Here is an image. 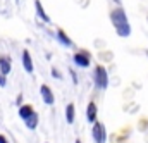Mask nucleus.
I'll return each mask as SVG.
<instances>
[{"label": "nucleus", "instance_id": "15", "mask_svg": "<svg viewBox=\"0 0 148 143\" xmlns=\"http://www.w3.org/2000/svg\"><path fill=\"white\" fill-rule=\"evenodd\" d=\"M52 76H53V78H57V79L60 78V74H59V71H57V69H52Z\"/></svg>", "mask_w": 148, "mask_h": 143}, {"label": "nucleus", "instance_id": "2", "mask_svg": "<svg viewBox=\"0 0 148 143\" xmlns=\"http://www.w3.org/2000/svg\"><path fill=\"white\" fill-rule=\"evenodd\" d=\"M93 78H95V86L98 90H105L109 86V74H107V69L103 66H97L95 67Z\"/></svg>", "mask_w": 148, "mask_h": 143}, {"label": "nucleus", "instance_id": "5", "mask_svg": "<svg viewBox=\"0 0 148 143\" xmlns=\"http://www.w3.org/2000/svg\"><path fill=\"white\" fill-rule=\"evenodd\" d=\"M74 64H77L79 67H88L90 66V55L88 54H84V52H77V54H74Z\"/></svg>", "mask_w": 148, "mask_h": 143}, {"label": "nucleus", "instance_id": "6", "mask_svg": "<svg viewBox=\"0 0 148 143\" xmlns=\"http://www.w3.org/2000/svg\"><path fill=\"white\" fill-rule=\"evenodd\" d=\"M86 119L88 122H97V105L93 102H90L86 107Z\"/></svg>", "mask_w": 148, "mask_h": 143}, {"label": "nucleus", "instance_id": "9", "mask_svg": "<svg viewBox=\"0 0 148 143\" xmlns=\"http://www.w3.org/2000/svg\"><path fill=\"white\" fill-rule=\"evenodd\" d=\"M0 72L5 76L10 72V59L9 57H0Z\"/></svg>", "mask_w": 148, "mask_h": 143}, {"label": "nucleus", "instance_id": "14", "mask_svg": "<svg viewBox=\"0 0 148 143\" xmlns=\"http://www.w3.org/2000/svg\"><path fill=\"white\" fill-rule=\"evenodd\" d=\"M5 85H7V79H5V74H2V72H0V86L3 88Z\"/></svg>", "mask_w": 148, "mask_h": 143}, {"label": "nucleus", "instance_id": "17", "mask_svg": "<svg viewBox=\"0 0 148 143\" xmlns=\"http://www.w3.org/2000/svg\"><path fill=\"white\" fill-rule=\"evenodd\" d=\"M76 143H81V140H76Z\"/></svg>", "mask_w": 148, "mask_h": 143}, {"label": "nucleus", "instance_id": "4", "mask_svg": "<svg viewBox=\"0 0 148 143\" xmlns=\"http://www.w3.org/2000/svg\"><path fill=\"white\" fill-rule=\"evenodd\" d=\"M40 93H41V98H43V102H45L47 105H52V104L55 102V97H53L52 90H50L47 85H41V88H40Z\"/></svg>", "mask_w": 148, "mask_h": 143}, {"label": "nucleus", "instance_id": "12", "mask_svg": "<svg viewBox=\"0 0 148 143\" xmlns=\"http://www.w3.org/2000/svg\"><path fill=\"white\" fill-rule=\"evenodd\" d=\"M24 122H26V128H28V129H35V128L38 126V114L36 112H33Z\"/></svg>", "mask_w": 148, "mask_h": 143}, {"label": "nucleus", "instance_id": "7", "mask_svg": "<svg viewBox=\"0 0 148 143\" xmlns=\"http://www.w3.org/2000/svg\"><path fill=\"white\" fill-rule=\"evenodd\" d=\"M23 66H24V71L26 72H33V60H31V57H29V52L28 50H24L23 52Z\"/></svg>", "mask_w": 148, "mask_h": 143}, {"label": "nucleus", "instance_id": "13", "mask_svg": "<svg viewBox=\"0 0 148 143\" xmlns=\"http://www.w3.org/2000/svg\"><path fill=\"white\" fill-rule=\"evenodd\" d=\"M74 114H76L74 104H67V107H66V119H67V124H73L74 122Z\"/></svg>", "mask_w": 148, "mask_h": 143}, {"label": "nucleus", "instance_id": "1", "mask_svg": "<svg viewBox=\"0 0 148 143\" xmlns=\"http://www.w3.org/2000/svg\"><path fill=\"white\" fill-rule=\"evenodd\" d=\"M110 21L114 24V28H115V31H117V35L121 38H127L131 35V24L127 21V16H126L124 9H121V7L114 9L110 12Z\"/></svg>", "mask_w": 148, "mask_h": 143}, {"label": "nucleus", "instance_id": "11", "mask_svg": "<svg viewBox=\"0 0 148 143\" xmlns=\"http://www.w3.org/2000/svg\"><path fill=\"white\" fill-rule=\"evenodd\" d=\"M33 112H35V110H33V107H31V105H23V107L19 109V117H21L23 121H26V119H28Z\"/></svg>", "mask_w": 148, "mask_h": 143}, {"label": "nucleus", "instance_id": "8", "mask_svg": "<svg viewBox=\"0 0 148 143\" xmlns=\"http://www.w3.org/2000/svg\"><path fill=\"white\" fill-rule=\"evenodd\" d=\"M57 40H59V43H60V45H64V47H71V45H73L71 38L66 35L62 30H59V31H57Z\"/></svg>", "mask_w": 148, "mask_h": 143}, {"label": "nucleus", "instance_id": "10", "mask_svg": "<svg viewBox=\"0 0 148 143\" xmlns=\"http://www.w3.org/2000/svg\"><path fill=\"white\" fill-rule=\"evenodd\" d=\"M35 7H36V14H38V16H40L45 23H50V17H48V14L43 10V5H41V2H40V0L35 2Z\"/></svg>", "mask_w": 148, "mask_h": 143}, {"label": "nucleus", "instance_id": "3", "mask_svg": "<svg viewBox=\"0 0 148 143\" xmlns=\"http://www.w3.org/2000/svg\"><path fill=\"white\" fill-rule=\"evenodd\" d=\"M91 135H93V140L95 143H105L107 140V133H105V126L102 122H93V129H91Z\"/></svg>", "mask_w": 148, "mask_h": 143}, {"label": "nucleus", "instance_id": "16", "mask_svg": "<svg viewBox=\"0 0 148 143\" xmlns=\"http://www.w3.org/2000/svg\"><path fill=\"white\" fill-rule=\"evenodd\" d=\"M0 143H9V142H7V138H5V136H2V135H0Z\"/></svg>", "mask_w": 148, "mask_h": 143}]
</instances>
